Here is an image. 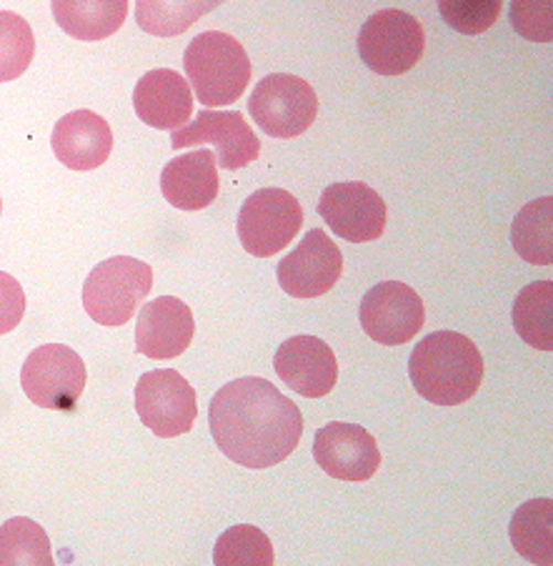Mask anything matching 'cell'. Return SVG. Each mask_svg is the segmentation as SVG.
Instances as JSON below:
<instances>
[{
	"label": "cell",
	"instance_id": "obj_2",
	"mask_svg": "<svg viewBox=\"0 0 553 566\" xmlns=\"http://www.w3.org/2000/svg\"><path fill=\"white\" fill-rule=\"evenodd\" d=\"M483 356L471 338L456 332L428 334L408 358L414 389L436 407L474 399L483 381Z\"/></svg>",
	"mask_w": 553,
	"mask_h": 566
},
{
	"label": "cell",
	"instance_id": "obj_23",
	"mask_svg": "<svg viewBox=\"0 0 553 566\" xmlns=\"http://www.w3.org/2000/svg\"><path fill=\"white\" fill-rule=\"evenodd\" d=\"M511 241L515 253L533 266L553 263V198H539L523 206L511 226Z\"/></svg>",
	"mask_w": 553,
	"mask_h": 566
},
{
	"label": "cell",
	"instance_id": "obj_26",
	"mask_svg": "<svg viewBox=\"0 0 553 566\" xmlns=\"http://www.w3.org/2000/svg\"><path fill=\"white\" fill-rule=\"evenodd\" d=\"M274 559V544L258 526L251 524H238L223 532L213 549L215 566H270Z\"/></svg>",
	"mask_w": 553,
	"mask_h": 566
},
{
	"label": "cell",
	"instance_id": "obj_9",
	"mask_svg": "<svg viewBox=\"0 0 553 566\" xmlns=\"http://www.w3.org/2000/svg\"><path fill=\"white\" fill-rule=\"evenodd\" d=\"M136 411L158 439L189 433L199 417L193 386L176 369L148 371L136 384Z\"/></svg>",
	"mask_w": 553,
	"mask_h": 566
},
{
	"label": "cell",
	"instance_id": "obj_31",
	"mask_svg": "<svg viewBox=\"0 0 553 566\" xmlns=\"http://www.w3.org/2000/svg\"><path fill=\"white\" fill-rule=\"evenodd\" d=\"M0 209H3V201H0Z\"/></svg>",
	"mask_w": 553,
	"mask_h": 566
},
{
	"label": "cell",
	"instance_id": "obj_11",
	"mask_svg": "<svg viewBox=\"0 0 553 566\" xmlns=\"http://www.w3.org/2000/svg\"><path fill=\"white\" fill-rule=\"evenodd\" d=\"M203 144L215 146V164L226 171L246 168L260 156V140L238 111H201L193 124L173 130L171 136L173 150Z\"/></svg>",
	"mask_w": 553,
	"mask_h": 566
},
{
	"label": "cell",
	"instance_id": "obj_16",
	"mask_svg": "<svg viewBox=\"0 0 553 566\" xmlns=\"http://www.w3.org/2000/svg\"><path fill=\"white\" fill-rule=\"evenodd\" d=\"M195 321L191 308L176 296L148 301L136 324V352L153 361H171L191 346Z\"/></svg>",
	"mask_w": 553,
	"mask_h": 566
},
{
	"label": "cell",
	"instance_id": "obj_22",
	"mask_svg": "<svg viewBox=\"0 0 553 566\" xmlns=\"http://www.w3.org/2000/svg\"><path fill=\"white\" fill-rule=\"evenodd\" d=\"M515 334L539 352H553V281H536L521 291L511 311Z\"/></svg>",
	"mask_w": 553,
	"mask_h": 566
},
{
	"label": "cell",
	"instance_id": "obj_21",
	"mask_svg": "<svg viewBox=\"0 0 553 566\" xmlns=\"http://www.w3.org/2000/svg\"><path fill=\"white\" fill-rule=\"evenodd\" d=\"M513 549L531 564H553V502L533 499L515 509L509 526Z\"/></svg>",
	"mask_w": 553,
	"mask_h": 566
},
{
	"label": "cell",
	"instance_id": "obj_28",
	"mask_svg": "<svg viewBox=\"0 0 553 566\" xmlns=\"http://www.w3.org/2000/svg\"><path fill=\"white\" fill-rule=\"evenodd\" d=\"M503 0H438V11L454 31L478 35L499 21Z\"/></svg>",
	"mask_w": 553,
	"mask_h": 566
},
{
	"label": "cell",
	"instance_id": "obj_8",
	"mask_svg": "<svg viewBox=\"0 0 553 566\" xmlns=\"http://www.w3.org/2000/svg\"><path fill=\"white\" fill-rule=\"evenodd\" d=\"M426 49L424 28L411 13H373L359 33V53L363 63L379 75H401L414 69Z\"/></svg>",
	"mask_w": 553,
	"mask_h": 566
},
{
	"label": "cell",
	"instance_id": "obj_29",
	"mask_svg": "<svg viewBox=\"0 0 553 566\" xmlns=\"http://www.w3.org/2000/svg\"><path fill=\"white\" fill-rule=\"evenodd\" d=\"M511 25L533 43L553 41V0H511Z\"/></svg>",
	"mask_w": 553,
	"mask_h": 566
},
{
	"label": "cell",
	"instance_id": "obj_15",
	"mask_svg": "<svg viewBox=\"0 0 553 566\" xmlns=\"http://www.w3.org/2000/svg\"><path fill=\"white\" fill-rule=\"evenodd\" d=\"M276 374L290 391L306 399H323L339 381V361L331 346L316 336H294L278 346Z\"/></svg>",
	"mask_w": 553,
	"mask_h": 566
},
{
	"label": "cell",
	"instance_id": "obj_4",
	"mask_svg": "<svg viewBox=\"0 0 553 566\" xmlns=\"http://www.w3.org/2000/svg\"><path fill=\"white\" fill-rule=\"evenodd\" d=\"M151 289L153 271L148 263L114 256L98 263L83 283V308L100 326H126Z\"/></svg>",
	"mask_w": 553,
	"mask_h": 566
},
{
	"label": "cell",
	"instance_id": "obj_13",
	"mask_svg": "<svg viewBox=\"0 0 553 566\" xmlns=\"http://www.w3.org/2000/svg\"><path fill=\"white\" fill-rule=\"evenodd\" d=\"M278 283L294 298H318L341 281L343 256L321 229L304 235L296 251L278 263Z\"/></svg>",
	"mask_w": 553,
	"mask_h": 566
},
{
	"label": "cell",
	"instance_id": "obj_3",
	"mask_svg": "<svg viewBox=\"0 0 553 566\" xmlns=\"http://www.w3.org/2000/svg\"><path fill=\"white\" fill-rule=\"evenodd\" d=\"M183 69L205 108L236 103L251 81L248 53L236 38L221 31L195 35L185 49Z\"/></svg>",
	"mask_w": 553,
	"mask_h": 566
},
{
	"label": "cell",
	"instance_id": "obj_14",
	"mask_svg": "<svg viewBox=\"0 0 553 566\" xmlns=\"http://www.w3.org/2000/svg\"><path fill=\"white\" fill-rule=\"evenodd\" d=\"M313 459L328 476L339 481H371L381 467L376 439L359 423L333 421L316 431Z\"/></svg>",
	"mask_w": 553,
	"mask_h": 566
},
{
	"label": "cell",
	"instance_id": "obj_17",
	"mask_svg": "<svg viewBox=\"0 0 553 566\" xmlns=\"http://www.w3.org/2000/svg\"><path fill=\"white\" fill-rule=\"evenodd\" d=\"M51 146L55 158L71 171H93L110 158L114 130L108 120L93 111H73L53 128Z\"/></svg>",
	"mask_w": 553,
	"mask_h": 566
},
{
	"label": "cell",
	"instance_id": "obj_27",
	"mask_svg": "<svg viewBox=\"0 0 553 566\" xmlns=\"http://www.w3.org/2000/svg\"><path fill=\"white\" fill-rule=\"evenodd\" d=\"M35 55V38L23 15L0 11V83H11L28 71Z\"/></svg>",
	"mask_w": 553,
	"mask_h": 566
},
{
	"label": "cell",
	"instance_id": "obj_18",
	"mask_svg": "<svg viewBox=\"0 0 553 566\" xmlns=\"http://www.w3.org/2000/svg\"><path fill=\"white\" fill-rule=\"evenodd\" d=\"M136 116L158 130H178L193 116V93L189 81L171 69L148 71L134 91Z\"/></svg>",
	"mask_w": 553,
	"mask_h": 566
},
{
	"label": "cell",
	"instance_id": "obj_7",
	"mask_svg": "<svg viewBox=\"0 0 553 566\" xmlns=\"http://www.w3.org/2000/svg\"><path fill=\"white\" fill-rule=\"evenodd\" d=\"M88 371L83 358L63 344L39 346L25 358L21 386L35 407L68 411L86 389Z\"/></svg>",
	"mask_w": 553,
	"mask_h": 566
},
{
	"label": "cell",
	"instance_id": "obj_10",
	"mask_svg": "<svg viewBox=\"0 0 553 566\" xmlns=\"http://www.w3.org/2000/svg\"><path fill=\"white\" fill-rule=\"evenodd\" d=\"M363 332L383 346H403L426 324L424 301L401 281H383L361 301Z\"/></svg>",
	"mask_w": 553,
	"mask_h": 566
},
{
	"label": "cell",
	"instance_id": "obj_12",
	"mask_svg": "<svg viewBox=\"0 0 553 566\" xmlns=\"http://www.w3.org/2000/svg\"><path fill=\"white\" fill-rule=\"evenodd\" d=\"M318 213L323 216L328 229L351 243L379 241L386 231V201L371 186L359 181L328 186L318 203Z\"/></svg>",
	"mask_w": 553,
	"mask_h": 566
},
{
	"label": "cell",
	"instance_id": "obj_30",
	"mask_svg": "<svg viewBox=\"0 0 553 566\" xmlns=\"http://www.w3.org/2000/svg\"><path fill=\"white\" fill-rule=\"evenodd\" d=\"M25 294L11 273L0 271V336L11 334L23 321Z\"/></svg>",
	"mask_w": 553,
	"mask_h": 566
},
{
	"label": "cell",
	"instance_id": "obj_20",
	"mask_svg": "<svg viewBox=\"0 0 553 566\" xmlns=\"http://www.w3.org/2000/svg\"><path fill=\"white\" fill-rule=\"evenodd\" d=\"M53 18L76 41L96 43L120 31L128 0H53Z\"/></svg>",
	"mask_w": 553,
	"mask_h": 566
},
{
	"label": "cell",
	"instance_id": "obj_6",
	"mask_svg": "<svg viewBox=\"0 0 553 566\" xmlns=\"http://www.w3.org/2000/svg\"><path fill=\"white\" fill-rule=\"evenodd\" d=\"M304 226V209L284 188H260L238 213V239L251 256L270 259L296 239Z\"/></svg>",
	"mask_w": 553,
	"mask_h": 566
},
{
	"label": "cell",
	"instance_id": "obj_5",
	"mask_svg": "<svg viewBox=\"0 0 553 566\" xmlns=\"http://www.w3.org/2000/svg\"><path fill=\"white\" fill-rule=\"evenodd\" d=\"M248 113L270 138H296L313 126L318 96L311 83L288 73H270L253 88Z\"/></svg>",
	"mask_w": 553,
	"mask_h": 566
},
{
	"label": "cell",
	"instance_id": "obj_1",
	"mask_svg": "<svg viewBox=\"0 0 553 566\" xmlns=\"http://www.w3.org/2000/svg\"><path fill=\"white\" fill-rule=\"evenodd\" d=\"M211 437L223 454L246 469L286 461L304 437V413L274 384L243 376L213 396Z\"/></svg>",
	"mask_w": 553,
	"mask_h": 566
},
{
	"label": "cell",
	"instance_id": "obj_25",
	"mask_svg": "<svg viewBox=\"0 0 553 566\" xmlns=\"http://www.w3.org/2000/svg\"><path fill=\"white\" fill-rule=\"evenodd\" d=\"M53 566L51 539L41 524L25 516L8 518L0 526V566Z\"/></svg>",
	"mask_w": 553,
	"mask_h": 566
},
{
	"label": "cell",
	"instance_id": "obj_19",
	"mask_svg": "<svg viewBox=\"0 0 553 566\" xmlns=\"http://www.w3.org/2000/svg\"><path fill=\"white\" fill-rule=\"evenodd\" d=\"M161 191L168 203L178 211H203L219 196V171H215V154L211 150H193L181 158L168 160L161 174Z\"/></svg>",
	"mask_w": 553,
	"mask_h": 566
},
{
	"label": "cell",
	"instance_id": "obj_24",
	"mask_svg": "<svg viewBox=\"0 0 553 566\" xmlns=\"http://www.w3.org/2000/svg\"><path fill=\"white\" fill-rule=\"evenodd\" d=\"M223 3L226 0H136V21L146 33L173 38Z\"/></svg>",
	"mask_w": 553,
	"mask_h": 566
}]
</instances>
